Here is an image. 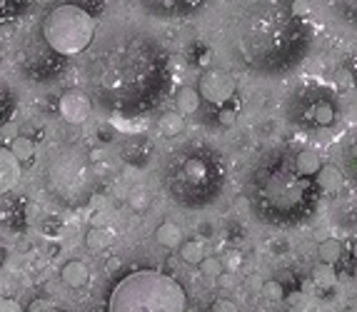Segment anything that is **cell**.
I'll return each mask as SVG.
<instances>
[{
  "mask_svg": "<svg viewBox=\"0 0 357 312\" xmlns=\"http://www.w3.org/2000/svg\"><path fill=\"white\" fill-rule=\"evenodd\" d=\"M43 185L55 202L80 208L95 195L97 178L88 153L78 145H58L43 163Z\"/></svg>",
  "mask_w": 357,
  "mask_h": 312,
  "instance_id": "obj_6",
  "label": "cell"
},
{
  "mask_svg": "<svg viewBox=\"0 0 357 312\" xmlns=\"http://www.w3.org/2000/svg\"><path fill=\"white\" fill-rule=\"evenodd\" d=\"M155 240H158L163 248H180L183 245V230H180V225H175V222L165 220L163 225H160L158 230H155Z\"/></svg>",
  "mask_w": 357,
  "mask_h": 312,
  "instance_id": "obj_18",
  "label": "cell"
},
{
  "mask_svg": "<svg viewBox=\"0 0 357 312\" xmlns=\"http://www.w3.org/2000/svg\"><path fill=\"white\" fill-rule=\"evenodd\" d=\"M340 255H343V248H340V243L337 240H325L323 245H320V257H323V263H335V260H340Z\"/></svg>",
  "mask_w": 357,
  "mask_h": 312,
  "instance_id": "obj_25",
  "label": "cell"
},
{
  "mask_svg": "<svg viewBox=\"0 0 357 312\" xmlns=\"http://www.w3.org/2000/svg\"><path fill=\"white\" fill-rule=\"evenodd\" d=\"M163 187L183 208L200 210L213 205L225 187V163L222 155L207 143L187 140L163 160Z\"/></svg>",
  "mask_w": 357,
  "mask_h": 312,
  "instance_id": "obj_4",
  "label": "cell"
},
{
  "mask_svg": "<svg viewBox=\"0 0 357 312\" xmlns=\"http://www.w3.org/2000/svg\"><path fill=\"white\" fill-rule=\"evenodd\" d=\"M295 167H297V173L305 175V178H315L317 170L323 167V160H320V155H317L315 150L302 147V150L295 153Z\"/></svg>",
  "mask_w": 357,
  "mask_h": 312,
  "instance_id": "obj_14",
  "label": "cell"
},
{
  "mask_svg": "<svg viewBox=\"0 0 357 312\" xmlns=\"http://www.w3.org/2000/svg\"><path fill=\"white\" fill-rule=\"evenodd\" d=\"M325 5L340 23L357 28V0H325Z\"/></svg>",
  "mask_w": 357,
  "mask_h": 312,
  "instance_id": "obj_13",
  "label": "cell"
},
{
  "mask_svg": "<svg viewBox=\"0 0 357 312\" xmlns=\"http://www.w3.org/2000/svg\"><path fill=\"white\" fill-rule=\"evenodd\" d=\"M27 312H55V305L50 300H33L30 305H27Z\"/></svg>",
  "mask_w": 357,
  "mask_h": 312,
  "instance_id": "obj_31",
  "label": "cell"
},
{
  "mask_svg": "<svg viewBox=\"0 0 357 312\" xmlns=\"http://www.w3.org/2000/svg\"><path fill=\"white\" fill-rule=\"evenodd\" d=\"M227 48L260 75H282L308 56L312 30L297 0H238L227 15Z\"/></svg>",
  "mask_w": 357,
  "mask_h": 312,
  "instance_id": "obj_2",
  "label": "cell"
},
{
  "mask_svg": "<svg viewBox=\"0 0 357 312\" xmlns=\"http://www.w3.org/2000/svg\"><path fill=\"white\" fill-rule=\"evenodd\" d=\"M312 280H315L317 285H332L335 283V270H332V265L330 263H320L312 270Z\"/></svg>",
  "mask_w": 357,
  "mask_h": 312,
  "instance_id": "obj_26",
  "label": "cell"
},
{
  "mask_svg": "<svg viewBox=\"0 0 357 312\" xmlns=\"http://www.w3.org/2000/svg\"><path fill=\"white\" fill-rule=\"evenodd\" d=\"M113 240H115V232L108 228H90L88 232H85V245H88V250H93V252H103L105 248L113 245Z\"/></svg>",
  "mask_w": 357,
  "mask_h": 312,
  "instance_id": "obj_20",
  "label": "cell"
},
{
  "mask_svg": "<svg viewBox=\"0 0 357 312\" xmlns=\"http://www.w3.org/2000/svg\"><path fill=\"white\" fill-rule=\"evenodd\" d=\"M213 312H235V307L230 305V302H222V300H220L218 305L213 307Z\"/></svg>",
  "mask_w": 357,
  "mask_h": 312,
  "instance_id": "obj_33",
  "label": "cell"
},
{
  "mask_svg": "<svg viewBox=\"0 0 357 312\" xmlns=\"http://www.w3.org/2000/svg\"><path fill=\"white\" fill-rule=\"evenodd\" d=\"M15 108H18V100H15L13 88L0 77V128L13 120Z\"/></svg>",
  "mask_w": 357,
  "mask_h": 312,
  "instance_id": "obj_16",
  "label": "cell"
},
{
  "mask_svg": "<svg viewBox=\"0 0 357 312\" xmlns=\"http://www.w3.org/2000/svg\"><path fill=\"white\" fill-rule=\"evenodd\" d=\"M315 178H317V185L323 187L325 193H335V190H340V187L345 185V173L335 165H323L317 170Z\"/></svg>",
  "mask_w": 357,
  "mask_h": 312,
  "instance_id": "obj_15",
  "label": "cell"
},
{
  "mask_svg": "<svg viewBox=\"0 0 357 312\" xmlns=\"http://www.w3.org/2000/svg\"><path fill=\"white\" fill-rule=\"evenodd\" d=\"M30 0H0V23H8L25 13V8Z\"/></svg>",
  "mask_w": 357,
  "mask_h": 312,
  "instance_id": "obj_23",
  "label": "cell"
},
{
  "mask_svg": "<svg viewBox=\"0 0 357 312\" xmlns=\"http://www.w3.org/2000/svg\"><path fill=\"white\" fill-rule=\"evenodd\" d=\"M262 292H265V300H273V302H280V300H285V287H282L277 280H270V283H265Z\"/></svg>",
  "mask_w": 357,
  "mask_h": 312,
  "instance_id": "obj_28",
  "label": "cell"
},
{
  "mask_svg": "<svg viewBox=\"0 0 357 312\" xmlns=\"http://www.w3.org/2000/svg\"><path fill=\"white\" fill-rule=\"evenodd\" d=\"M60 278L68 287H76L78 290V287H85V285L90 283V270L82 260H70V263H65V267H62Z\"/></svg>",
  "mask_w": 357,
  "mask_h": 312,
  "instance_id": "obj_12",
  "label": "cell"
},
{
  "mask_svg": "<svg viewBox=\"0 0 357 312\" xmlns=\"http://www.w3.org/2000/svg\"><path fill=\"white\" fill-rule=\"evenodd\" d=\"M10 153L15 155V158L21 160H30L35 155V145H33V140L30 138H15L13 143H10V147H8Z\"/></svg>",
  "mask_w": 357,
  "mask_h": 312,
  "instance_id": "obj_24",
  "label": "cell"
},
{
  "mask_svg": "<svg viewBox=\"0 0 357 312\" xmlns=\"http://www.w3.org/2000/svg\"><path fill=\"white\" fill-rule=\"evenodd\" d=\"M185 290L158 270L125 275L110 292V312H185Z\"/></svg>",
  "mask_w": 357,
  "mask_h": 312,
  "instance_id": "obj_5",
  "label": "cell"
},
{
  "mask_svg": "<svg viewBox=\"0 0 357 312\" xmlns=\"http://www.w3.org/2000/svg\"><path fill=\"white\" fill-rule=\"evenodd\" d=\"M198 93L207 103L225 105L235 95V77L230 73H225V70H207L205 75L200 77Z\"/></svg>",
  "mask_w": 357,
  "mask_h": 312,
  "instance_id": "obj_8",
  "label": "cell"
},
{
  "mask_svg": "<svg viewBox=\"0 0 357 312\" xmlns=\"http://www.w3.org/2000/svg\"><path fill=\"white\" fill-rule=\"evenodd\" d=\"M140 5L155 18H165V21H178L185 15L195 13L205 0H137Z\"/></svg>",
  "mask_w": 357,
  "mask_h": 312,
  "instance_id": "obj_9",
  "label": "cell"
},
{
  "mask_svg": "<svg viewBox=\"0 0 357 312\" xmlns=\"http://www.w3.org/2000/svg\"><path fill=\"white\" fill-rule=\"evenodd\" d=\"M21 160L15 158L8 147H0V195L13 190L21 182Z\"/></svg>",
  "mask_w": 357,
  "mask_h": 312,
  "instance_id": "obj_11",
  "label": "cell"
},
{
  "mask_svg": "<svg viewBox=\"0 0 357 312\" xmlns=\"http://www.w3.org/2000/svg\"><path fill=\"white\" fill-rule=\"evenodd\" d=\"M33 3H38V5H55L58 0H33Z\"/></svg>",
  "mask_w": 357,
  "mask_h": 312,
  "instance_id": "obj_34",
  "label": "cell"
},
{
  "mask_svg": "<svg viewBox=\"0 0 357 312\" xmlns=\"http://www.w3.org/2000/svg\"><path fill=\"white\" fill-rule=\"evenodd\" d=\"M240 260H242L240 252H238V250H230V252H225L222 267H225V270H238V267H240Z\"/></svg>",
  "mask_w": 357,
  "mask_h": 312,
  "instance_id": "obj_30",
  "label": "cell"
},
{
  "mask_svg": "<svg viewBox=\"0 0 357 312\" xmlns=\"http://www.w3.org/2000/svg\"><path fill=\"white\" fill-rule=\"evenodd\" d=\"M180 255H183L185 263L200 265L205 260V245H203V240H185L180 245Z\"/></svg>",
  "mask_w": 357,
  "mask_h": 312,
  "instance_id": "obj_22",
  "label": "cell"
},
{
  "mask_svg": "<svg viewBox=\"0 0 357 312\" xmlns=\"http://www.w3.org/2000/svg\"><path fill=\"white\" fill-rule=\"evenodd\" d=\"M43 38L58 56H78L95 38V21L80 5H55L43 21Z\"/></svg>",
  "mask_w": 357,
  "mask_h": 312,
  "instance_id": "obj_7",
  "label": "cell"
},
{
  "mask_svg": "<svg viewBox=\"0 0 357 312\" xmlns=\"http://www.w3.org/2000/svg\"><path fill=\"white\" fill-rule=\"evenodd\" d=\"M58 110H60V118L65 123L80 125L90 118L93 112V100L85 91H68L62 93L60 103H58Z\"/></svg>",
  "mask_w": 357,
  "mask_h": 312,
  "instance_id": "obj_10",
  "label": "cell"
},
{
  "mask_svg": "<svg viewBox=\"0 0 357 312\" xmlns=\"http://www.w3.org/2000/svg\"><path fill=\"white\" fill-rule=\"evenodd\" d=\"M200 267H203V272H205L207 278H222V272H225L222 260H218V257H205V260L200 263Z\"/></svg>",
  "mask_w": 357,
  "mask_h": 312,
  "instance_id": "obj_27",
  "label": "cell"
},
{
  "mask_svg": "<svg viewBox=\"0 0 357 312\" xmlns=\"http://www.w3.org/2000/svg\"><path fill=\"white\" fill-rule=\"evenodd\" d=\"M158 128L165 138H178V135H183V130H185V118H183L180 112H165L163 118H160Z\"/></svg>",
  "mask_w": 357,
  "mask_h": 312,
  "instance_id": "obj_21",
  "label": "cell"
},
{
  "mask_svg": "<svg viewBox=\"0 0 357 312\" xmlns=\"http://www.w3.org/2000/svg\"><path fill=\"white\" fill-rule=\"evenodd\" d=\"M250 197L260 217L290 225L302 220L315 205V185L297 173L295 155L275 150L262 158L250 175Z\"/></svg>",
  "mask_w": 357,
  "mask_h": 312,
  "instance_id": "obj_3",
  "label": "cell"
},
{
  "mask_svg": "<svg viewBox=\"0 0 357 312\" xmlns=\"http://www.w3.org/2000/svg\"><path fill=\"white\" fill-rule=\"evenodd\" d=\"M200 100H203V97H200V93L195 91V88H183V91L178 93V100H175V108H178L175 112H180L183 118H190V115L198 112Z\"/></svg>",
  "mask_w": 357,
  "mask_h": 312,
  "instance_id": "obj_17",
  "label": "cell"
},
{
  "mask_svg": "<svg viewBox=\"0 0 357 312\" xmlns=\"http://www.w3.org/2000/svg\"><path fill=\"white\" fill-rule=\"evenodd\" d=\"M128 202H130V208L135 210V213H145V210L150 208V195L148 193H133Z\"/></svg>",
  "mask_w": 357,
  "mask_h": 312,
  "instance_id": "obj_29",
  "label": "cell"
},
{
  "mask_svg": "<svg viewBox=\"0 0 357 312\" xmlns=\"http://www.w3.org/2000/svg\"><path fill=\"white\" fill-rule=\"evenodd\" d=\"M82 73L90 95L105 110L140 115L168 95L170 53L158 35L137 23H110L85 48Z\"/></svg>",
  "mask_w": 357,
  "mask_h": 312,
  "instance_id": "obj_1",
  "label": "cell"
},
{
  "mask_svg": "<svg viewBox=\"0 0 357 312\" xmlns=\"http://www.w3.org/2000/svg\"><path fill=\"white\" fill-rule=\"evenodd\" d=\"M343 160L345 173L357 182V130H352L347 138H343Z\"/></svg>",
  "mask_w": 357,
  "mask_h": 312,
  "instance_id": "obj_19",
  "label": "cell"
},
{
  "mask_svg": "<svg viewBox=\"0 0 357 312\" xmlns=\"http://www.w3.org/2000/svg\"><path fill=\"white\" fill-rule=\"evenodd\" d=\"M0 312H23V307L15 302V300L0 298Z\"/></svg>",
  "mask_w": 357,
  "mask_h": 312,
  "instance_id": "obj_32",
  "label": "cell"
}]
</instances>
